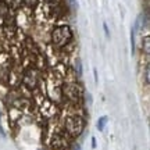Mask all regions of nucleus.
<instances>
[{"instance_id":"f257e3e1","label":"nucleus","mask_w":150,"mask_h":150,"mask_svg":"<svg viewBox=\"0 0 150 150\" xmlns=\"http://www.w3.org/2000/svg\"><path fill=\"white\" fill-rule=\"evenodd\" d=\"M63 81L54 78L53 75L47 74L46 76H43L38 91L42 92L45 96L47 97L49 100H52L53 103H56L57 106L64 103V96H63Z\"/></svg>"},{"instance_id":"f03ea898","label":"nucleus","mask_w":150,"mask_h":150,"mask_svg":"<svg viewBox=\"0 0 150 150\" xmlns=\"http://www.w3.org/2000/svg\"><path fill=\"white\" fill-rule=\"evenodd\" d=\"M59 120L63 128L71 138H76L82 134L85 128V117L79 114H68V112H59Z\"/></svg>"},{"instance_id":"7ed1b4c3","label":"nucleus","mask_w":150,"mask_h":150,"mask_svg":"<svg viewBox=\"0 0 150 150\" xmlns=\"http://www.w3.org/2000/svg\"><path fill=\"white\" fill-rule=\"evenodd\" d=\"M72 39H74V32L67 24L54 27L50 32V43L56 49H63L68 46L70 43H72Z\"/></svg>"},{"instance_id":"20e7f679","label":"nucleus","mask_w":150,"mask_h":150,"mask_svg":"<svg viewBox=\"0 0 150 150\" xmlns=\"http://www.w3.org/2000/svg\"><path fill=\"white\" fill-rule=\"evenodd\" d=\"M61 88H63L64 102L82 103L85 92H83V88H82L79 81H64Z\"/></svg>"},{"instance_id":"39448f33","label":"nucleus","mask_w":150,"mask_h":150,"mask_svg":"<svg viewBox=\"0 0 150 150\" xmlns=\"http://www.w3.org/2000/svg\"><path fill=\"white\" fill-rule=\"evenodd\" d=\"M43 78V72L42 71H39L36 67H28L25 70L22 71V82L21 85L24 88H27L29 91L35 92L38 91V88H39V83H40V81Z\"/></svg>"},{"instance_id":"423d86ee","label":"nucleus","mask_w":150,"mask_h":150,"mask_svg":"<svg viewBox=\"0 0 150 150\" xmlns=\"http://www.w3.org/2000/svg\"><path fill=\"white\" fill-rule=\"evenodd\" d=\"M22 115H24L22 110H20V108H17V107H13V106H7V120H8L10 127H13V128L18 127Z\"/></svg>"},{"instance_id":"0eeeda50","label":"nucleus","mask_w":150,"mask_h":150,"mask_svg":"<svg viewBox=\"0 0 150 150\" xmlns=\"http://www.w3.org/2000/svg\"><path fill=\"white\" fill-rule=\"evenodd\" d=\"M39 3H40V0H22V6L28 10H35Z\"/></svg>"},{"instance_id":"6e6552de","label":"nucleus","mask_w":150,"mask_h":150,"mask_svg":"<svg viewBox=\"0 0 150 150\" xmlns=\"http://www.w3.org/2000/svg\"><path fill=\"white\" fill-rule=\"evenodd\" d=\"M142 49H143V52H145L146 56H149V53H150V38H149V35H145V38L142 39Z\"/></svg>"},{"instance_id":"1a4fd4ad","label":"nucleus","mask_w":150,"mask_h":150,"mask_svg":"<svg viewBox=\"0 0 150 150\" xmlns=\"http://www.w3.org/2000/svg\"><path fill=\"white\" fill-rule=\"evenodd\" d=\"M108 118L106 117V115H103V117L99 118V121H97V129L99 131H103L104 129V127H106V124H107Z\"/></svg>"},{"instance_id":"9d476101","label":"nucleus","mask_w":150,"mask_h":150,"mask_svg":"<svg viewBox=\"0 0 150 150\" xmlns=\"http://www.w3.org/2000/svg\"><path fill=\"white\" fill-rule=\"evenodd\" d=\"M42 1H46V3H57L59 0H42Z\"/></svg>"},{"instance_id":"9b49d317","label":"nucleus","mask_w":150,"mask_h":150,"mask_svg":"<svg viewBox=\"0 0 150 150\" xmlns=\"http://www.w3.org/2000/svg\"><path fill=\"white\" fill-rule=\"evenodd\" d=\"M92 146H93V147H96V139H95V138L92 139Z\"/></svg>"},{"instance_id":"f8f14e48","label":"nucleus","mask_w":150,"mask_h":150,"mask_svg":"<svg viewBox=\"0 0 150 150\" xmlns=\"http://www.w3.org/2000/svg\"><path fill=\"white\" fill-rule=\"evenodd\" d=\"M74 150H81V147H79V146H78V145H76V146H75V147H74Z\"/></svg>"}]
</instances>
